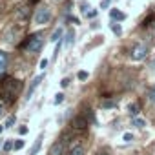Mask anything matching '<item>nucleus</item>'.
I'll return each mask as SVG.
<instances>
[{
    "instance_id": "nucleus-1",
    "label": "nucleus",
    "mask_w": 155,
    "mask_h": 155,
    "mask_svg": "<svg viewBox=\"0 0 155 155\" xmlns=\"http://www.w3.org/2000/svg\"><path fill=\"white\" fill-rule=\"evenodd\" d=\"M42 37L40 35H33V37H29L24 44H22V48H26L28 51H31V53H37V51H40V48H42Z\"/></svg>"
},
{
    "instance_id": "nucleus-2",
    "label": "nucleus",
    "mask_w": 155,
    "mask_h": 155,
    "mask_svg": "<svg viewBox=\"0 0 155 155\" xmlns=\"http://www.w3.org/2000/svg\"><path fill=\"white\" fill-rule=\"evenodd\" d=\"M33 20H35V24H40V26H44V24H48L49 20H51V9H48V8H38L37 11H35V17H33Z\"/></svg>"
},
{
    "instance_id": "nucleus-3",
    "label": "nucleus",
    "mask_w": 155,
    "mask_h": 155,
    "mask_svg": "<svg viewBox=\"0 0 155 155\" xmlns=\"http://www.w3.org/2000/svg\"><path fill=\"white\" fill-rule=\"evenodd\" d=\"M146 55H148V46H146V44H137V46H133V49H131V58H133V60H144Z\"/></svg>"
},
{
    "instance_id": "nucleus-4",
    "label": "nucleus",
    "mask_w": 155,
    "mask_h": 155,
    "mask_svg": "<svg viewBox=\"0 0 155 155\" xmlns=\"http://www.w3.org/2000/svg\"><path fill=\"white\" fill-rule=\"evenodd\" d=\"M4 90H6L9 95H17L18 90H20V82L15 81V79H8V81L4 82Z\"/></svg>"
},
{
    "instance_id": "nucleus-5",
    "label": "nucleus",
    "mask_w": 155,
    "mask_h": 155,
    "mask_svg": "<svg viewBox=\"0 0 155 155\" xmlns=\"http://www.w3.org/2000/svg\"><path fill=\"white\" fill-rule=\"evenodd\" d=\"M42 79H44V75H38L37 79H33V81H31V84H29V88H28V91H26V97H24L26 101H29V99L33 97V91L38 88V84L42 82Z\"/></svg>"
},
{
    "instance_id": "nucleus-6",
    "label": "nucleus",
    "mask_w": 155,
    "mask_h": 155,
    "mask_svg": "<svg viewBox=\"0 0 155 155\" xmlns=\"http://www.w3.org/2000/svg\"><path fill=\"white\" fill-rule=\"evenodd\" d=\"M110 18L117 22V20H124V18H126V15H124L120 9H110Z\"/></svg>"
},
{
    "instance_id": "nucleus-7",
    "label": "nucleus",
    "mask_w": 155,
    "mask_h": 155,
    "mask_svg": "<svg viewBox=\"0 0 155 155\" xmlns=\"http://www.w3.org/2000/svg\"><path fill=\"white\" fill-rule=\"evenodd\" d=\"M73 126L75 128H86L88 126V120H86V115H79V117H75V120H73Z\"/></svg>"
},
{
    "instance_id": "nucleus-8",
    "label": "nucleus",
    "mask_w": 155,
    "mask_h": 155,
    "mask_svg": "<svg viewBox=\"0 0 155 155\" xmlns=\"http://www.w3.org/2000/svg\"><path fill=\"white\" fill-rule=\"evenodd\" d=\"M68 155H84V148H82L81 144H75V146H71V148H69Z\"/></svg>"
},
{
    "instance_id": "nucleus-9",
    "label": "nucleus",
    "mask_w": 155,
    "mask_h": 155,
    "mask_svg": "<svg viewBox=\"0 0 155 155\" xmlns=\"http://www.w3.org/2000/svg\"><path fill=\"white\" fill-rule=\"evenodd\" d=\"M6 66H8V55L4 51H0V75L6 71Z\"/></svg>"
},
{
    "instance_id": "nucleus-10",
    "label": "nucleus",
    "mask_w": 155,
    "mask_h": 155,
    "mask_svg": "<svg viewBox=\"0 0 155 155\" xmlns=\"http://www.w3.org/2000/svg\"><path fill=\"white\" fill-rule=\"evenodd\" d=\"M66 35H68V38L64 40V46H66V48H69V46H73V40H75V31H73V29H68V33H66Z\"/></svg>"
},
{
    "instance_id": "nucleus-11",
    "label": "nucleus",
    "mask_w": 155,
    "mask_h": 155,
    "mask_svg": "<svg viewBox=\"0 0 155 155\" xmlns=\"http://www.w3.org/2000/svg\"><path fill=\"white\" fill-rule=\"evenodd\" d=\"M40 146H42V137H38L37 140H35V144H33V148L29 150V155H35L38 150H40Z\"/></svg>"
},
{
    "instance_id": "nucleus-12",
    "label": "nucleus",
    "mask_w": 155,
    "mask_h": 155,
    "mask_svg": "<svg viewBox=\"0 0 155 155\" xmlns=\"http://www.w3.org/2000/svg\"><path fill=\"white\" fill-rule=\"evenodd\" d=\"M62 33H64V29H62V28L55 29V31H53V35H51V42H58V40H60V37H62Z\"/></svg>"
},
{
    "instance_id": "nucleus-13",
    "label": "nucleus",
    "mask_w": 155,
    "mask_h": 155,
    "mask_svg": "<svg viewBox=\"0 0 155 155\" xmlns=\"http://www.w3.org/2000/svg\"><path fill=\"white\" fill-rule=\"evenodd\" d=\"M131 124H133L135 128H144V126H146V120H144V119H140V117H133Z\"/></svg>"
},
{
    "instance_id": "nucleus-14",
    "label": "nucleus",
    "mask_w": 155,
    "mask_h": 155,
    "mask_svg": "<svg viewBox=\"0 0 155 155\" xmlns=\"http://www.w3.org/2000/svg\"><path fill=\"white\" fill-rule=\"evenodd\" d=\"M128 113H130L131 117H137V115H139V106H137V104H130V106H128Z\"/></svg>"
},
{
    "instance_id": "nucleus-15",
    "label": "nucleus",
    "mask_w": 155,
    "mask_h": 155,
    "mask_svg": "<svg viewBox=\"0 0 155 155\" xmlns=\"http://www.w3.org/2000/svg\"><path fill=\"white\" fill-rule=\"evenodd\" d=\"M49 153H51V155H60V153H62V142H57V144L51 148Z\"/></svg>"
},
{
    "instance_id": "nucleus-16",
    "label": "nucleus",
    "mask_w": 155,
    "mask_h": 155,
    "mask_svg": "<svg viewBox=\"0 0 155 155\" xmlns=\"http://www.w3.org/2000/svg\"><path fill=\"white\" fill-rule=\"evenodd\" d=\"M15 148V140L13 139H8L6 142H4V151H11Z\"/></svg>"
},
{
    "instance_id": "nucleus-17",
    "label": "nucleus",
    "mask_w": 155,
    "mask_h": 155,
    "mask_svg": "<svg viewBox=\"0 0 155 155\" xmlns=\"http://www.w3.org/2000/svg\"><path fill=\"white\" fill-rule=\"evenodd\" d=\"M110 26H111V31H113L115 35H120V33H122V28H120V26H119L117 22H111Z\"/></svg>"
},
{
    "instance_id": "nucleus-18",
    "label": "nucleus",
    "mask_w": 155,
    "mask_h": 155,
    "mask_svg": "<svg viewBox=\"0 0 155 155\" xmlns=\"http://www.w3.org/2000/svg\"><path fill=\"white\" fill-rule=\"evenodd\" d=\"M86 119H88V122H90V124H97V119H95V115H93V111H91V110H88Z\"/></svg>"
},
{
    "instance_id": "nucleus-19",
    "label": "nucleus",
    "mask_w": 155,
    "mask_h": 155,
    "mask_svg": "<svg viewBox=\"0 0 155 155\" xmlns=\"http://www.w3.org/2000/svg\"><path fill=\"white\" fill-rule=\"evenodd\" d=\"M15 120H17V119H15V115H9V117L6 119V124H4V128H11V126L15 124Z\"/></svg>"
},
{
    "instance_id": "nucleus-20",
    "label": "nucleus",
    "mask_w": 155,
    "mask_h": 155,
    "mask_svg": "<svg viewBox=\"0 0 155 155\" xmlns=\"http://www.w3.org/2000/svg\"><path fill=\"white\" fill-rule=\"evenodd\" d=\"M28 15H29V9H28V8H20L18 17H20V18H28Z\"/></svg>"
},
{
    "instance_id": "nucleus-21",
    "label": "nucleus",
    "mask_w": 155,
    "mask_h": 155,
    "mask_svg": "<svg viewBox=\"0 0 155 155\" xmlns=\"http://www.w3.org/2000/svg\"><path fill=\"white\" fill-rule=\"evenodd\" d=\"M88 71H79V73H77V79H79V81H86L88 79Z\"/></svg>"
},
{
    "instance_id": "nucleus-22",
    "label": "nucleus",
    "mask_w": 155,
    "mask_h": 155,
    "mask_svg": "<svg viewBox=\"0 0 155 155\" xmlns=\"http://www.w3.org/2000/svg\"><path fill=\"white\" fill-rule=\"evenodd\" d=\"M148 99H150L151 104H155V88H151V90L148 91Z\"/></svg>"
},
{
    "instance_id": "nucleus-23",
    "label": "nucleus",
    "mask_w": 155,
    "mask_h": 155,
    "mask_svg": "<svg viewBox=\"0 0 155 155\" xmlns=\"http://www.w3.org/2000/svg\"><path fill=\"white\" fill-rule=\"evenodd\" d=\"M115 104H117L115 101H104L102 102V108H115Z\"/></svg>"
},
{
    "instance_id": "nucleus-24",
    "label": "nucleus",
    "mask_w": 155,
    "mask_h": 155,
    "mask_svg": "<svg viewBox=\"0 0 155 155\" xmlns=\"http://www.w3.org/2000/svg\"><path fill=\"white\" fill-rule=\"evenodd\" d=\"M62 101H64V93H57L55 95V104H62Z\"/></svg>"
},
{
    "instance_id": "nucleus-25",
    "label": "nucleus",
    "mask_w": 155,
    "mask_h": 155,
    "mask_svg": "<svg viewBox=\"0 0 155 155\" xmlns=\"http://www.w3.org/2000/svg\"><path fill=\"white\" fill-rule=\"evenodd\" d=\"M122 140H124V142H131V140H133V133H124V135H122Z\"/></svg>"
},
{
    "instance_id": "nucleus-26",
    "label": "nucleus",
    "mask_w": 155,
    "mask_h": 155,
    "mask_svg": "<svg viewBox=\"0 0 155 155\" xmlns=\"http://www.w3.org/2000/svg\"><path fill=\"white\" fill-rule=\"evenodd\" d=\"M24 144H26V142L18 139V140H15V148H13V150H22V148H24Z\"/></svg>"
},
{
    "instance_id": "nucleus-27",
    "label": "nucleus",
    "mask_w": 155,
    "mask_h": 155,
    "mask_svg": "<svg viewBox=\"0 0 155 155\" xmlns=\"http://www.w3.org/2000/svg\"><path fill=\"white\" fill-rule=\"evenodd\" d=\"M97 15H99V11H97V9H91V11H88V13H86V17H88V18H95Z\"/></svg>"
},
{
    "instance_id": "nucleus-28",
    "label": "nucleus",
    "mask_w": 155,
    "mask_h": 155,
    "mask_svg": "<svg viewBox=\"0 0 155 155\" xmlns=\"http://www.w3.org/2000/svg\"><path fill=\"white\" fill-rule=\"evenodd\" d=\"M88 8H90L88 2H81V11H82V13H88Z\"/></svg>"
},
{
    "instance_id": "nucleus-29",
    "label": "nucleus",
    "mask_w": 155,
    "mask_h": 155,
    "mask_svg": "<svg viewBox=\"0 0 155 155\" xmlns=\"http://www.w3.org/2000/svg\"><path fill=\"white\" fill-rule=\"evenodd\" d=\"M28 131H29L28 126H18V133H20V135H28Z\"/></svg>"
},
{
    "instance_id": "nucleus-30",
    "label": "nucleus",
    "mask_w": 155,
    "mask_h": 155,
    "mask_svg": "<svg viewBox=\"0 0 155 155\" xmlns=\"http://www.w3.org/2000/svg\"><path fill=\"white\" fill-rule=\"evenodd\" d=\"M60 86H62V88H68V86H69V79H68V77L60 81Z\"/></svg>"
},
{
    "instance_id": "nucleus-31",
    "label": "nucleus",
    "mask_w": 155,
    "mask_h": 155,
    "mask_svg": "<svg viewBox=\"0 0 155 155\" xmlns=\"http://www.w3.org/2000/svg\"><path fill=\"white\" fill-rule=\"evenodd\" d=\"M110 4H111V0H102L101 8H102V9H106V8H110Z\"/></svg>"
},
{
    "instance_id": "nucleus-32",
    "label": "nucleus",
    "mask_w": 155,
    "mask_h": 155,
    "mask_svg": "<svg viewBox=\"0 0 155 155\" xmlns=\"http://www.w3.org/2000/svg\"><path fill=\"white\" fill-rule=\"evenodd\" d=\"M38 66H40V69H46V66H48V58H42Z\"/></svg>"
},
{
    "instance_id": "nucleus-33",
    "label": "nucleus",
    "mask_w": 155,
    "mask_h": 155,
    "mask_svg": "<svg viewBox=\"0 0 155 155\" xmlns=\"http://www.w3.org/2000/svg\"><path fill=\"white\" fill-rule=\"evenodd\" d=\"M2 113H4V104L0 102V115H2Z\"/></svg>"
},
{
    "instance_id": "nucleus-34",
    "label": "nucleus",
    "mask_w": 155,
    "mask_h": 155,
    "mask_svg": "<svg viewBox=\"0 0 155 155\" xmlns=\"http://www.w3.org/2000/svg\"><path fill=\"white\" fill-rule=\"evenodd\" d=\"M97 155H110V153H108V151H99Z\"/></svg>"
},
{
    "instance_id": "nucleus-35",
    "label": "nucleus",
    "mask_w": 155,
    "mask_h": 155,
    "mask_svg": "<svg viewBox=\"0 0 155 155\" xmlns=\"http://www.w3.org/2000/svg\"><path fill=\"white\" fill-rule=\"evenodd\" d=\"M2 131H4V126H0V133H2Z\"/></svg>"
},
{
    "instance_id": "nucleus-36",
    "label": "nucleus",
    "mask_w": 155,
    "mask_h": 155,
    "mask_svg": "<svg viewBox=\"0 0 155 155\" xmlns=\"http://www.w3.org/2000/svg\"><path fill=\"white\" fill-rule=\"evenodd\" d=\"M57 2H58V0H57Z\"/></svg>"
}]
</instances>
